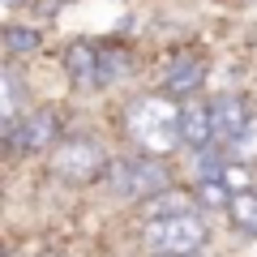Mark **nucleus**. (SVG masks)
<instances>
[{"label": "nucleus", "mask_w": 257, "mask_h": 257, "mask_svg": "<svg viewBox=\"0 0 257 257\" xmlns=\"http://www.w3.org/2000/svg\"><path fill=\"white\" fill-rule=\"evenodd\" d=\"M142 240H146V248L159 253V257H193L206 244V219L197 210L172 214V219H150L146 227H142Z\"/></svg>", "instance_id": "7ed1b4c3"}, {"label": "nucleus", "mask_w": 257, "mask_h": 257, "mask_svg": "<svg viewBox=\"0 0 257 257\" xmlns=\"http://www.w3.org/2000/svg\"><path fill=\"white\" fill-rule=\"evenodd\" d=\"M5 43H9L13 56H30V52H39V35H35V30H26V26H9V30H5Z\"/></svg>", "instance_id": "2eb2a0df"}, {"label": "nucleus", "mask_w": 257, "mask_h": 257, "mask_svg": "<svg viewBox=\"0 0 257 257\" xmlns=\"http://www.w3.org/2000/svg\"><path fill=\"white\" fill-rule=\"evenodd\" d=\"M0 90H5L0 120H5V133H9V128L22 120V82H18V73H13V69H5V73H0Z\"/></svg>", "instance_id": "9b49d317"}, {"label": "nucleus", "mask_w": 257, "mask_h": 257, "mask_svg": "<svg viewBox=\"0 0 257 257\" xmlns=\"http://www.w3.org/2000/svg\"><path fill=\"white\" fill-rule=\"evenodd\" d=\"M202 82H206V60H202V56H176V60L167 64V77H163V86H167L172 99L193 94Z\"/></svg>", "instance_id": "0eeeda50"}, {"label": "nucleus", "mask_w": 257, "mask_h": 257, "mask_svg": "<svg viewBox=\"0 0 257 257\" xmlns=\"http://www.w3.org/2000/svg\"><path fill=\"white\" fill-rule=\"evenodd\" d=\"M103 184H107L116 197L150 202V197H159V193L172 189V172H167L163 159H155V155H124V159H111L107 163Z\"/></svg>", "instance_id": "f03ea898"}, {"label": "nucleus", "mask_w": 257, "mask_h": 257, "mask_svg": "<svg viewBox=\"0 0 257 257\" xmlns=\"http://www.w3.org/2000/svg\"><path fill=\"white\" fill-rule=\"evenodd\" d=\"M210 107H214V142H219V146H227V150L244 138L248 128H253V120H257L253 111H248V103L236 99V94H219Z\"/></svg>", "instance_id": "423d86ee"}, {"label": "nucleus", "mask_w": 257, "mask_h": 257, "mask_svg": "<svg viewBox=\"0 0 257 257\" xmlns=\"http://www.w3.org/2000/svg\"><path fill=\"white\" fill-rule=\"evenodd\" d=\"M124 128H128V138H133V146L142 155L167 159L184 142V107L172 94H142V99L128 103Z\"/></svg>", "instance_id": "f257e3e1"}, {"label": "nucleus", "mask_w": 257, "mask_h": 257, "mask_svg": "<svg viewBox=\"0 0 257 257\" xmlns=\"http://www.w3.org/2000/svg\"><path fill=\"white\" fill-rule=\"evenodd\" d=\"M56 138H60V120H56L52 107L26 111V116L5 133V142H9L13 150H22V155H26V150H52Z\"/></svg>", "instance_id": "39448f33"}, {"label": "nucleus", "mask_w": 257, "mask_h": 257, "mask_svg": "<svg viewBox=\"0 0 257 257\" xmlns=\"http://www.w3.org/2000/svg\"><path fill=\"white\" fill-rule=\"evenodd\" d=\"M107 163L111 159L103 155V146L94 138H69V142H60V146L52 150V172H56V180H64V184L99 180V176L107 172Z\"/></svg>", "instance_id": "20e7f679"}, {"label": "nucleus", "mask_w": 257, "mask_h": 257, "mask_svg": "<svg viewBox=\"0 0 257 257\" xmlns=\"http://www.w3.org/2000/svg\"><path fill=\"white\" fill-rule=\"evenodd\" d=\"M227 210H231V223H236V227H244L248 236H257V189L236 193Z\"/></svg>", "instance_id": "f8f14e48"}, {"label": "nucleus", "mask_w": 257, "mask_h": 257, "mask_svg": "<svg viewBox=\"0 0 257 257\" xmlns=\"http://www.w3.org/2000/svg\"><path fill=\"white\" fill-rule=\"evenodd\" d=\"M193 210V202L184 197V193H159V197H150V202H142V219H172V214H189Z\"/></svg>", "instance_id": "9d476101"}, {"label": "nucleus", "mask_w": 257, "mask_h": 257, "mask_svg": "<svg viewBox=\"0 0 257 257\" xmlns=\"http://www.w3.org/2000/svg\"><path fill=\"white\" fill-rule=\"evenodd\" d=\"M219 180L227 184L231 197H236V193H248V189H253V172H248L240 159H227V163H223V176H219Z\"/></svg>", "instance_id": "ddd939ff"}, {"label": "nucleus", "mask_w": 257, "mask_h": 257, "mask_svg": "<svg viewBox=\"0 0 257 257\" xmlns=\"http://www.w3.org/2000/svg\"><path fill=\"white\" fill-rule=\"evenodd\" d=\"M120 73H124V56L116 47H99V86H111Z\"/></svg>", "instance_id": "4468645a"}, {"label": "nucleus", "mask_w": 257, "mask_h": 257, "mask_svg": "<svg viewBox=\"0 0 257 257\" xmlns=\"http://www.w3.org/2000/svg\"><path fill=\"white\" fill-rule=\"evenodd\" d=\"M64 73H69L73 86H99V47L73 43L64 52Z\"/></svg>", "instance_id": "1a4fd4ad"}, {"label": "nucleus", "mask_w": 257, "mask_h": 257, "mask_svg": "<svg viewBox=\"0 0 257 257\" xmlns=\"http://www.w3.org/2000/svg\"><path fill=\"white\" fill-rule=\"evenodd\" d=\"M184 146H193V150L214 146V107L210 103H184Z\"/></svg>", "instance_id": "6e6552de"}]
</instances>
